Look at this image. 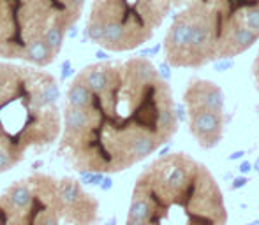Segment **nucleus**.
<instances>
[{"label": "nucleus", "mask_w": 259, "mask_h": 225, "mask_svg": "<svg viewBox=\"0 0 259 225\" xmlns=\"http://www.w3.org/2000/svg\"><path fill=\"white\" fill-rule=\"evenodd\" d=\"M177 125L169 85L147 58H131L108 64L104 86L87 88L83 106H67L58 151L78 173H122L166 144Z\"/></svg>", "instance_id": "nucleus-1"}, {"label": "nucleus", "mask_w": 259, "mask_h": 225, "mask_svg": "<svg viewBox=\"0 0 259 225\" xmlns=\"http://www.w3.org/2000/svg\"><path fill=\"white\" fill-rule=\"evenodd\" d=\"M224 197L205 165L185 153L155 158L138 176L125 225H226Z\"/></svg>", "instance_id": "nucleus-2"}, {"label": "nucleus", "mask_w": 259, "mask_h": 225, "mask_svg": "<svg viewBox=\"0 0 259 225\" xmlns=\"http://www.w3.org/2000/svg\"><path fill=\"white\" fill-rule=\"evenodd\" d=\"M58 97L52 74L0 64V155L16 165L28 148L53 143L60 132Z\"/></svg>", "instance_id": "nucleus-3"}, {"label": "nucleus", "mask_w": 259, "mask_h": 225, "mask_svg": "<svg viewBox=\"0 0 259 225\" xmlns=\"http://www.w3.org/2000/svg\"><path fill=\"white\" fill-rule=\"evenodd\" d=\"M189 107V129L203 148H213L222 137L224 97L215 83L194 79L185 92Z\"/></svg>", "instance_id": "nucleus-4"}, {"label": "nucleus", "mask_w": 259, "mask_h": 225, "mask_svg": "<svg viewBox=\"0 0 259 225\" xmlns=\"http://www.w3.org/2000/svg\"><path fill=\"white\" fill-rule=\"evenodd\" d=\"M32 199L23 208H14L0 195V225H60L62 206L58 180L48 174H32Z\"/></svg>", "instance_id": "nucleus-5"}, {"label": "nucleus", "mask_w": 259, "mask_h": 225, "mask_svg": "<svg viewBox=\"0 0 259 225\" xmlns=\"http://www.w3.org/2000/svg\"><path fill=\"white\" fill-rule=\"evenodd\" d=\"M58 195L62 204V220L67 225H94L97 220L99 202L83 190L81 183L72 178L58 181Z\"/></svg>", "instance_id": "nucleus-6"}, {"label": "nucleus", "mask_w": 259, "mask_h": 225, "mask_svg": "<svg viewBox=\"0 0 259 225\" xmlns=\"http://www.w3.org/2000/svg\"><path fill=\"white\" fill-rule=\"evenodd\" d=\"M53 58H55V53L45 42V39H39V41L32 42V44L28 46L27 53H25V60L32 62V64L39 65V67L50 65L53 62Z\"/></svg>", "instance_id": "nucleus-7"}, {"label": "nucleus", "mask_w": 259, "mask_h": 225, "mask_svg": "<svg viewBox=\"0 0 259 225\" xmlns=\"http://www.w3.org/2000/svg\"><path fill=\"white\" fill-rule=\"evenodd\" d=\"M42 39H45L46 44L52 48V51L57 55L58 51H60L62 48V41H64V30H60V28L57 27H52L48 28V30L45 32V35H42Z\"/></svg>", "instance_id": "nucleus-8"}]
</instances>
